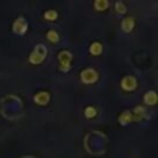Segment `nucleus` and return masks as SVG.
Instances as JSON below:
<instances>
[{"mask_svg": "<svg viewBox=\"0 0 158 158\" xmlns=\"http://www.w3.org/2000/svg\"><path fill=\"white\" fill-rule=\"evenodd\" d=\"M47 56V48L44 44L40 43V44H36L32 53L30 54L28 57V62L32 63V64H40L43 62V59L46 58Z\"/></svg>", "mask_w": 158, "mask_h": 158, "instance_id": "nucleus-1", "label": "nucleus"}, {"mask_svg": "<svg viewBox=\"0 0 158 158\" xmlns=\"http://www.w3.org/2000/svg\"><path fill=\"white\" fill-rule=\"evenodd\" d=\"M73 54L69 51H62L58 54V62H59V69L65 73L70 69V62H72Z\"/></svg>", "mask_w": 158, "mask_h": 158, "instance_id": "nucleus-2", "label": "nucleus"}, {"mask_svg": "<svg viewBox=\"0 0 158 158\" xmlns=\"http://www.w3.org/2000/svg\"><path fill=\"white\" fill-rule=\"evenodd\" d=\"M80 79L84 84H93L99 79V73L94 68H86L80 73Z\"/></svg>", "mask_w": 158, "mask_h": 158, "instance_id": "nucleus-3", "label": "nucleus"}, {"mask_svg": "<svg viewBox=\"0 0 158 158\" xmlns=\"http://www.w3.org/2000/svg\"><path fill=\"white\" fill-rule=\"evenodd\" d=\"M121 88L125 91H133L137 88V79L133 75H126L121 80Z\"/></svg>", "mask_w": 158, "mask_h": 158, "instance_id": "nucleus-4", "label": "nucleus"}, {"mask_svg": "<svg viewBox=\"0 0 158 158\" xmlns=\"http://www.w3.org/2000/svg\"><path fill=\"white\" fill-rule=\"evenodd\" d=\"M12 31L16 35H23L27 31V21L23 17H17L12 25Z\"/></svg>", "mask_w": 158, "mask_h": 158, "instance_id": "nucleus-5", "label": "nucleus"}, {"mask_svg": "<svg viewBox=\"0 0 158 158\" xmlns=\"http://www.w3.org/2000/svg\"><path fill=\"white\" fill-rule=\"evenodd\" d=\"M49 98H51V95L48 91H38L37 94H35L33 101L37 105H46V104H48Z\"/></svg>", "mask_w": 158, "mask_h": 158, "instance_id": "nucleus-6", "label": "nucleus"}, {"mask_svg": "<svg viewBox=\"0 0 158 158\" xmlns=\"http://www.w3.org/2000/svg\"><path fill=\"white\" fill-rule=\"evenodd\" d=\"M131 115H132V121L142 120L143 117H146V109L143 106H136L133 109V114L131 112Z\"/></svg>", "mask_w": 158, "mask_h": 158, "instance_id": "nucleus-7", "label": "nucleus"}, {"mask_svg": "<svg viewBox=\"0 0 158 158\" xmlns=\"http://www.w3.org/2000/svg\"><path fill=\"white\" fill-rule=\"evenodd\" d=\"M133 27H135V20H133V17H126V19H123L122 20V22H121V28L125 31V32H131L132 30H133Z\"/></svg>", "mask_w": 158, "mask_h": 158, "instance_id": "nucleus-8", "label": "nucleus"}, {"mask_svg": "<svg viewBox=\"0 0 158 158\" xmlns=\"http://www.w3.org/2000/svg\"><path fill=\"white\" fill-rule=\"evenodd\" d=\"M157 94L154 93V91H147L144 95H143V101H144V104H147V105H156L157 104Z\"/></svg>", "mask_w": 158, "mask_h": 158, "instance_id": "nucleus-9", "label": "nucleus"}, {"mask_svg": "<svg viewBox=\"0 0 158 158\" xmlns=\"http://www.w3.org/2000/svg\"><path fill=\"white\" fill-rule=\"evenodd\" d=\"M110 6V2L107 0H95L94 1V7L98 11H105Z\"/></svg>", "mask_w": 158, "mask_h": 158, "instance_id": "nucleus-10", "label": "nucleus"}, {"mask_svg": "<svg viewBox=\"0 0 158 158\" xmlns=\"http://www.w3.org/2000/svg\"><path fill=\"white\" fill-rule=\"evenodd\" d=\"M89 51H90L91 54L99 56V54H101V52H102V44H101L100 42H93V43L90 44V47H89Z\"/></svg>", "mask_w": 158, "mask_h": 158, "instance_id": "nucleus-11", "label": "nucleus"}, {"mask_svg": "<svg viewBox=\"0 0 158 158\" xmlns=\"http://www.w3.org/2000/svg\"><path fill=\"white\" fill-rule=\"evenodd\" d=\"M131 121H132V115H131L130 111H123V112L118 116V122H120L121 125H127V123L131 122Z\"/></svg>", "mask_w": 158, "mask_h": 158, "instance_id": "nucleus-12", "label": "nucleus"}, {"mask_svg": "<svg viewBox=\"0 0 158 158\" xmlns=\"http://www.w3.org/2000/svg\"><path fill=\"white\" fill-rule=\"evenodd\" d=\"M43 17L48 21H56L57 17H58V12L56 10H47L44 14H43Z\"/></svg>", "mask_w": 158, "mask_h": 158, "instance_id": "nucleus-13", "label": "nucleus"}, {"mask_svg": "<svg viewBox=\"0 0 158 158\" xmlns=\"http://www.w3.org/2000/svg\"><path fill=\"white\" fill-rule=\"evenodd\" d=\"M46 37L48 38V41H51V42H53V43H56V42L59 41V35H58V32L54 31V30H49V31L46 33Z\"/></svg>", "mask_w": 158, "mask_h": 158, "instance_id": "nucleus-14", "label": "nucleus"}, {"mask_svg": "<svg viewBox=\"0 0 158 158\" xmlns=\"http://www.w3.org/2000/svg\"><path fill=\"white\" fill-rule=\"evenodd\" d=\"M96 114H98V111H96V109H95L94 106H88V107H85V110H84V115H85V117H88V118L95 117Z\"/></svg>", "mask_w": 158, "mask_h": 158, "instance_id": "nucleus-15", "label": "nucleus"}, {"mask_svg": "<svg viewBox=\"0 0 158 158\" xmlns=\"http://www.w3.org/2000/svg\"><path fill=\"white\" fill-rule=\"evenodd\" d=\"M115 9H116V11L118 12V14H125L126 12V6H125V4L122 2V1H117L116 4H115Z\"/></svg>", "mask_w": 158, "mask_h": 158, "instance_id": "nucleus-16", "label": "nucleus"}]
</instances>
